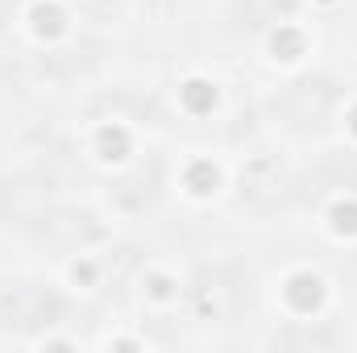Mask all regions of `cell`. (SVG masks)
<instances>
[{
  "label": "cell",
  "instance_id": "obj_3",
  "mask_svg": "<svg viewBox=\"0 0 357 353\" xmlns=\"http://www.w3.org/2000/svg\"><path fill=\"white\" fill-rule=\"evenodd\" d=\"M88 13H96V17H116L121 8H125V0H79Z\"/></svg>",
  "mask_w": 357,
  "mask_h": 353
},
{
  "label": "cell",
  "instance_id": "obj_2",
  "mask_svg": "<svg viewBox=\"0 0 357 353\" xmlns=\"http://www.w3.org/2000/svg\"><path fill=\"white\" fill-rule=\"evenodd\" d=\"M328 112H333V88L328 84L303 80L287 91V117L295 129H320L328 121Z\"/></svg>",
  "mask_w": 357,
  "mask_h": 353
},
{
  "label": "cell",
  "instance_id": "obj_1",
  "mask_svg": "<svg viewBox=\"0 0 357 353\" xmlns=\"http://www.w3.org/2000/svg\"><path fill=\"white\" fill-rule=\"evenodd\" d=\"M42 237L59 250H84L91 241L104 237V225L91 216V212H79V208H67V212H50L46 225H42Z\"/></svg>",
  "mask_w": 357,
  "mask_h": 353
},
{
  "label": "cell",
  "instance_id": "obj_4",
  "mask_svg": "<svg viewBox=\"0 0 357 353\" xmlns=\"http://www.w3.org/2000/svg\"><path fill=\"white\" fill-rule=\"evenodd\" d=\"M154 4H167V0H154Z\"/></svg>",
  "mask_w": 357,
  "mask_h": 353
}]
</instances>
